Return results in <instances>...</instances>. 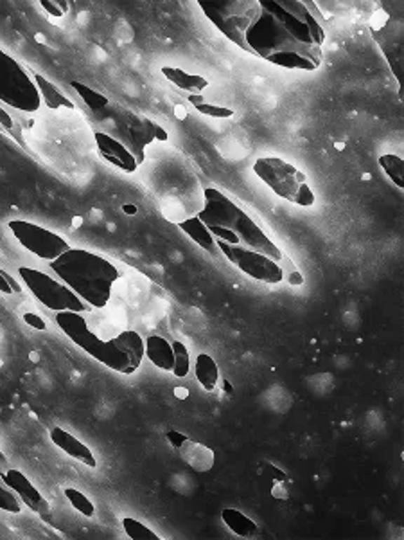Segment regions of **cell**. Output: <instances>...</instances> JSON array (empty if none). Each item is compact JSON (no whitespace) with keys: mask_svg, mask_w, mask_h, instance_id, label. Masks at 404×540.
<instances>
[{"mask_svg":"<svg viewBox=\"0 0 404 540\" xmlns=\"http://www.w3.org/2000/svg\"><path fill=\"white\" fill-rule=\"evenodd\" d=\"M205 17L246 53L284 69L322 65L325 31L300 0H217L200 2Z\"/></svg>","mask_w":404,"mask_h":540,"instance_id":"cell-1","label":"cell"},{"mask_svg":"<svg viewBox=\"0 0 404 540\" xmlns=\"http://www.w3.org/2000/svg\"><path fill=\"white\" fill-rule=\"evenodd\" d=\"M203 197L205 206L198 218L207 225L214 238L230 245L245 244L248 249L268 256L277 263L282 260L281 249L229 197H224L220 190L214 187H207L203 191Z\"/></svg>","mask_w":404,"mask_h":540,"instance_id":"cell-2","label":"cell"},{"mask_svg":"<svg viewBox=\"0 0 404 540\" xmlns=\"http://www.w3.org/2000/svg\"><path fill=\"white\" fill-rule=\"evenodd\" d=\"M49 265L58 277L92 308H105L108 305L112 289L121 277L114 263L85 249L70 247Z\"/></svg>","mask_w":404,"mask_h":540,"instance_id":"cell-3","label":"cell"},{"mask_svg":"<svg viewBox=\"0 0 404 540\" xmlns=\"http://www.w3.org/2000/svg\"><path fill=\"white\" fill-rule=\"evenodd\" d=\"M253 171L269 190L281 198L297 206L311 207L316 200L313 190L306 180V175L290 162L278 157H262L255 161Z\"/></svg>","mask_w":404,"mask_h":540,"instance_id":"cell-4","label":"cell"},{"mask_svg":"<svg viewBox=\"0 0 404 540\" xmlns=\"http://www.w3.org/2000/svg\"><path fill=\"white\" fill-rule=\"evenodd\" d=\"M0 101L20 112H36L41 98L27 70L0 49Z\"/></svg>","mask_w":404,"mask_h":540,"instance_id":"cell-5","label":"cell"},{"mask_svg":"<svg viewBox=\"0 0 404 540\" xmlns=\"http://www.w3.org/2000/svg\"><path fill=\"white\" fill-rule=\"evenodd\" d=\"M18 276L22 277L27 289L33 292L38 301L43 306H47L53 312H78L85 314L88 310V305L83 301L78 294H74L65 283H60L58 279L50 277L49 274L36 270L31 267L18 268Z\"/></svg>","mask_w":404,"mask_h":540,"instance_id":"cell-6","label":"cell"},{"mask_svg":"<svg viewBox=\"0 0 404 540\" xmlns=\"http://www.w3.org/2000/svg\"><path fill=\"white\" fill-rule=\"evenodd\" d=\"M9 231L18 239V244L29 252H33L36 258L45 261H54L60 256L65 254L70 249L69 242L63 236L45 229V227L36 225L33 222L25 220H11L9 222Z\"/></svg>","mask_w":404,"mask_h":540,"instance_id":"cell-7","label":"cell"},{"mask_svg":"<svg viewBox=\"0 0 404 540\" xmlns=\"http://www.w3.org/2000/svg\"><path fill=\"white\" fill-rule=\"evenodd\" d=\"M216 245L227 256V260L236 265L246 276L262 281L266 285H278L284 279V270L281 268V265L268 256L248 247H241V245H230L221 239H217Z\"/></svg>","mask_w":404,"mask_h":540,"instance_id":"cell-8","label":"cell"},{"mask_svg":"<svg viewBox=\"0 0 404 540\" xmlns=\"http://www.w3.org/2000/svg\"><path fill=\"white\" fill-rule=\"evenodd\" d=\"M144 355H146L144 338L133 330L121 331L117 337L107 341L105 366L110 367L112 371L133 375L142 364Z\"/></svg>","mask_w":404,"mask_h":540,"instance_id":"cell-9","label":"cell"},{"mask_svg":"<svg viewBox=\"0 0 404 540\" xmlns=\"http://www.w3.org/2000/svg\"><path fill=\"white\" fill-rule=\"evenodd\" d=\"M54 321H56L58 328H62L63 334L76 346L86 351L97 362L105 364V359H107V341H101L94 331L90 330V326L86 324V319L81 314H78V312H58Z\"/></svg>","mask_w":404,"mask_h":540,"instance_id":"cell-10","label":"cell"},{"mask_svg":"<svg viewBox=\"0 0 404 540\" xmlns=\"http://www.w3.org/2000/svg\"><path fill=\"white\" fill-rule=\"evenodd\" d=\"M94 139L95 145H97L99 153H101L105 161L114 164L115 168H119L121 171H124V173H133V171H137L140 162L137 161L131 148H128L121 140L105 132H95Z\"/></svg>","mask_w":404,"mask_h":540,"instance_id":"cell-11","label":"cell"},{"mask_svg":"<svg viewBox=\"0 0 404 540\" xmlns=\"http://www.w3.org/2000/svg\"><path fill=\"white\" fill-rule=\"evenodd\" d=\"M2 479H4L6 485L20 497L22 503L27 504L29 510L36 511L38 515H49L50 506L49 503H47V499H45L43 495L38 492V488L34 487L33 482L29 481L20 470H17V468L4 470L2 472Z\"/></svg>","mask_w":404,"mask_h":540,"instance_id":"cell-12","label":"cell"},{"mask_svg":"<svg viewBox=\"0 0 404 540\" xmlns=\"http://www.w3.org/2000/svg\"><path fill=\"white\" fill-rule=\"evenodd\" d=\"M50 440H53V443L58 449H62L63 452L69 454L70 458L78 459L83 465L90 466V468H95V466H97V461H95L92 450H90L85 443L79 442L78 437L67 433L65 429H62V427H53V429H50Z\"/></svg>","mask_w":404,"mask_h":540,"instance_id":"cell-13","label":"cell"},{"mask_svg":"<svg viewBox=\"0 0 404 540\" xmlns=\"http://www.w3.org/2000/svg\"><path fill=\"white\" fill-rule=\"evenodd\" d=\"M128 133L133 143V153L137 161H144V146L152 145L155 140V123L147 117L140 116H130V124H128Z\"/></svg>","mask_w":404,"mask_h":540,"instance_id":"cell-14","label":"cell"},{"mask_svg":"<svg viewBox=\"0 0 404 540\" xmlns=\"http://www.w3.org/2000/svg\"><path fill=\"white\" fill-rule=\"evenodd\" d=\"M144 344H146V357L152 360L153 366L162 371H173L175 353H173V346L168 338L160 337V335H149Z\"/></svg>","mask_w":404,"mask_h":540,"instance_id":"cell-15","label":"cell"},{"mask_svg":"<svg viewBox=\"0 0 404 540\" xmlns=\"http://www.w3.org/2000/svg\"><path fill=\"white\" fill-rule=\"evenodd\" d=\"M178 450L182 459L196 472H208L214 466V452L201 443L187 440Z\"/></svg>","mask_w":404,"mask_h":540,"instance_id":"cell-16","label":"cell"},{"mask_svg":"<svg viewBox=\"0 0 404 540\" xmlns=\"http://www.w3.org/2000/svg\"><path fill=\"white\" fill-rule=\"evenodd\" d=\"M162 74L175 87L182 88V91L189 92V94L200 96L208 87V81L205 78L196 74H189L185 70L176 69V67H162Z\"/></svg>","mask_w":404,"mask_h":540,"instance_id":"cell-17","label":"cell"},{"mask_svg":"<svg viewBox=\"0 0 404 540\" xmlns=\"http://www.w3.org/2000/svg\"><path fill=\"white\" fill-rule=\"evenodd\" d=\"M178 227L185 232V235L189 236V238L192 239V242H194V244L200 245L201 249L208 251L210 254H216V251H217L216 239H214L213 232L208 231L207 225H205V223L201 222L198 216H192V218H187V220H184V222H180Z\"/></svg>","mask_w":404,"mask_h":540,"instance_id":"cell-18","label":"cell"},{"mask_svg":"<svg viewBox=\"0 0 404 540\" xmlns=\"http://www.w3.org/2000/svg\"><path fill=\"white\" fill-rule=\"evenodd\" d=\"M221 519L227 524V528L236 535L243 536V539H255L259 535V526L245 515L243 511L234 510V508H224L221 511Z\"/></svg>","mask_w":404,"mask_h":540,"instance_id":"cell-19","label":"cell"},{"mask_svg":"<svg viewBox=\"0 0 404 540\" xmlns=\"http://www.w3.org/2000/svg\"><path fill=\"white\" fill-rule=\"evenodd\" d=\"M33 81L36 85L38 92H40V98L43 99V103L47 105L53 110H62V108H67V110H72L74 103L63 94L62 91L58 87H54L53 83L49 81L47 78H43L41 74H33Z\"/></svg>","mask_w":404,"mask_h":540,"instance_id":"cell-20","label":"cell"},{"mask_svg":"<svg viewBox=\"0 0 404 540\" xmlns=\"http://www.w3.org/2000/svg\"><path fill=\"white\" fill-rule=\"evenodd\" d=\"M194 373H196L198 382L201 383V388L205 391H214L220 382V367H217L216 360L207 353H200L196 357V364H194Z\"/></svg>","mask_w":404,"mask_h":540,"instance_id":"cell-21","label":"cell"},{"mask_svg":"<svg viewBox=\"0 0 404 540\" xmlns=\"http://www.w3.org/2000/svg\"><path fill=\"white\" fill-rule=\"evenodd\" d=\"M72 85V88L79 94V98L83 99L86 103V107L92 108L94 112H99L102 110V108H107L108 107V98L105 94H101V92L94 91V88H90L86 87L85 83H79V81H72L70 83Z\"/></svg>","mask_w":404,"mask_h":540,"instance_id":"cell-22","label":"cell"},{"mask_svg":"<svg viewBox=\"0 0 404 540\" xmlns=\"http://www.w3.org/2000/svg\"><path fill=\"white\" fill-rule=\"evenodd\" d=\"M379 164L397 187H404V161L399 155H392V153L381 155Z\"/></svg>","mask_w":404,"mask_h":540,"instance_id":"cell-23","label":"cell"},{"mask_svg":"<svg viewBox=\"0 0 404 540\" xmlns=\"http://www.w3.org/2000/svg\"><path fill=\"white\" fill-rule=\"evenodd\" d=\"M187 99H189V103H191L192 107L196 108L198 112H201V114H205V116L217 117V119H229V117L234 116L232 108L217 107V105L207 103V101H205V99L201 98V96L191 94Z\"/></svg>","mask_w":404,"mask_h":540,"instance_id":"cell-24","label":"cell"},{"mask_svg":"<svg viewBox=\"0 0 404 540\" xmlns=\"http://www.w3.org/2000/svg\"><path fill=\"white\" fill-rule=\"evenodd\" d=\"M173 353H175V366H173V375L178 376V378H185L191 371V355L189 350L178 341H173Z\"/></svg>","mask_w":404,"mask_h":540,"instance_id":"cell-25","label":"cell"},{"mask_svg":"<svg viewBox=\"0 0 404 540\" xmlns=\"http://www.w3.org/2000/svg\"><path fill=\"white\" fill-rule=\"evenodd\" d=\"M123 528L126 535L133 540H160V536L153 529L147 528L146 524L130 519V517H124L123 519Z\"/></svg>","mask_w":404,"mask_h":540,"instance_id":"cell-26","label":"cell"},{"mask_svg":"<svg viewBox=\"0 0 404 540\" xmlns=\"http://www.w3.org/2000/svg\"><path fill=\"white\" fill-rule=\"evenodd\" d=\"M65 497L69 499V503L72 504L74 510H78L81 515L94 517L95 506L85 494H81V492L76 490V488H65Z\"/></svg>","mask_w":404,"mask_h":540,"instance_id":"cell-27","label":"cell"},{"mask_svg":"<svg viewBox=\"0 0 404 540\" xmlns=\"http://www.w3.org/2000/svg\"><path fill=\"white\" fill-rule=\"evenodd\" d=\"M0 510L9 511V513H20L22 511L20 499L2 485H0Z\"/></svg>","mask_w":404,"mask_h":540,"instance_id":"cell-28","label":"cell"},{"mask_svg":"<svg viewBox=\"0 0 404 540\" xmlns=\"http://www.w3.org/2000/svg\"><path fill=\"white\" fill-rule=\"evenodd\" d=\"M40 6L45 11L49 13L50 17L56 18L65 17L67 11H69V4H67V2H56V0H41Z\"/></svg>","mask_w":404,"mask_h":540,"instance_id":"cell-29","label":"cell"},{"mask_svg":"<svg viewBox=\"0 0 404 540\" xmlns=\"http://www.w3.org/2000/svg\"><path fill=\"white\" fill-rule=\"evenodd\" d=\"M24 321L27 322L31 328H34V330L38 331L47 330V322H45L38 314H24Z\"/></svg>","mask_w":404,"mask_h":540,"instance_id":"cell-30","label":"cell"},{"mask_svg":"<svg viewBox=\"0 0 404 540\" xmlns=\"http://www.w3.org/2000/svg\"><path fill=\"white\" fill-rule=\"evenodd\" d=\"M166 436H168V442H169V445L173 447V449H180V447L184 445V443L189 440V437L185 436V434L178 433V430H169V433L166 434Z\"/></svg>","mask_w":404,"mask_h":540,"instance_id":"cell-31","label":"cell"},{"mask_svg":"<svg viewBox=\"0 0 404 540\" xmlns=\"http://www.w3.org/2000/svg\"><path fill=\"white\" fill-rule=\"evenodd\" d=\"M9 279H11V276H9V274H6L4 270H0V292L2 294H15V290H13Z\"/></svg>","mask_w":404,"mask_h":540,"instance_id":"cell-32","label":"cell"},{"mask_svg":"<svg viewBox=\"0 0 404 540\" xmlns=\"http://www.w3.org/2000/svg\"><path fill=\"white\" fill-rule=\"evenodd\" d=\"M0 124L8 128V130H11V128L15 126V123H13L11 116H9V114L6 110H2V108H0Z\"/></svg>","mask_w":404,"mask_h":540,"instance_id":"cell-33","label":"cell"},{"mask_svg":"<svg viewBox=\"0 0 404 540\" xmlns=\"http://www.w3.org/2000/svg\"><path fill=\"white\" fill-rule=\"evenodd\" d=\"M155 139L162 140V143H163V140L169 139V133L166 132V130H163V128L160 126V124H156V123H155Z\"/></svg>","mask_w":404,"mask_h":540,"instance_id":"cell-34","label":"cell"},{"mask_svg":"<svg viewBox=\"0 0 404 540\" xmlns=\"http://www.w3.org/2000/svg\"><path fill=\"white\" fill-rule=\"evenodd\" d=\"M6 463H8V459H6V456L2 452H0V466H4Z\"/></svg>","mask_w":404,"mask_h":540,"instance_id":"cell-35","label":"cell"},{"mask_svg":"<svg viewBox=\"0 0 404 540\" xmlns=\"http://www.w3.org/2000/svg\"><path fill=\"white\" fill-rule=\"evenodd\" d=\"M224 391H227V393H232V386H230V383L227 382V380H224Z\"/></svg>","mask_w":404,"mask_h":540,"instance_id":"cell-36","label":"cell"}]
</instances>
